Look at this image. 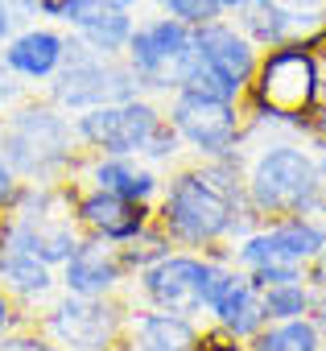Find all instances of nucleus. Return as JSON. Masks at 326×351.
I'll list each match as a JSON object with an SVG mask.
<instances>
[{
    "label": "nucleus",
    "instance_id": "1",
    "mask_svg": "<svg viewBox=\"0 0 326 351\" xmlns=\"http://www.w3.org/2000/svg\"><path fill=\"white\" fill-rule=\"evenodd\" d=\"M153 223L174 240V248H190V252L227 248L244 232H252L260 219L244 199L236 153L174 165L166 173L161 199L153 203Z\"/></svg>",
    "mask_w": 326,
    "mask_h": 351
},
{
    "label": "nucleus",
    "instance_id": "2",
    "mask_svg": "<svg viewBox=\"0 0 326 351\" xmlns=\"http://www.w3.org/2000/svg\"><path fill=\"white\" fill-rule=\"evenodd\" d=\"M244 199L256 219H285V215H318L326 195L318 182L314 149L297 132H248L236 149Z\"/></svg>",
    "mask_w": 326,
    "mask_h": 351
},
{
    "label": "nucleus",
    "instance_id": "3",
    "mask_svg": "<svg viewBox=\"0 0 326 351\" xmlns=\"http://www.w3.org/2000/svg\"><path fill=\"white\" fill-rule=\"evenodd\" d=\"M326 95L322 62L310 42H285L273 50H260L256 75L244 91V116L248 132H310V116L318 99Z\"/></svg>",
    "mask_w": 326,
    "mask_h": 351
},
{
    "label": "nucleus",
    "instance_id": "4",
    "mask_svg": "<svg viewBox=\"0 0 326 351\" xmlns=\"http://www.w3.org/2000/svg\"><path fill=\"white\" fill-rule=\"evenodd\" d=\"M0 153L21 182H71L87 157L75 136V116L46 95H25L0 116Z\"/></svg>",
    "mask_w": 326,
    "mask_h": 351
},
{
    "label": "nucleus",
    "instance_id": "5",
    "mask_svg": "<svg viewBox=\"0 0 326 351\" xmlns=\"http://www.w3.org/2000/svg\"><path fill=\"white\" fill-rule=\"evenodd\" d=\"M161 108H166V120L174 124V132L182 136V149L195 161L231 157L248 136V116L240 99H223L199 87H178L161 99Z\"/></svg>",
    "mask_w": 326,
    "mask_h": 351
},
{
    "label": "nucleus",
    "instance_id": "6",
    "mask_svg": "<svg viewBox=\"0 0 326 351\" xmlns=\"http://www.w3.org/2000/svg\"><path fill=\"white\" fill-rule=\"evenodd\" d=\"M256 62H260V46L231 17H219V21L195 25V50H190L182 87H199L223 99H244L256 75Z\"/></svg>",
    "mask_w": 326,
    "mask_h": 351
},
{
    "label": "nucleus",
    "instance_id": "7",
    "mask_svg": "<svg viewBox=\"0 0 326 351\" xmlns=\"http://www.w3.org/2000/svg\"><path fill=\"white\" fill-rule=\"evenodd\" d=\"M128 298H79V293H54L38 310V330L58 351H116L124 347L128 330Z\"/></svg>",
    "mask_w": 326,
    "mask_h": 351
},
{
    "label": "nucleus",
    "instance_id": "8",
    "mask_svg": "<svg viewBox=\"0 0 326 351\" xmlns=\"http://www.w3.org/2000/svg\"><path fill=\"white\" fill-rule=\"evenodd\" d=\"M42 95L50 104H58L62 112L79 116L87 108H99V104H116V99H132V95H145L136 75L128 71L124 58H108V54H95L87 50L75 34H71V46H66V58L58 66V75L42 87Z\"/></svg>",
    "mask_w": 326,
    "mask_h": 351
},
{
    "label": "nucleus",
    "instance_id": "9",
    "mask_svg": "<svg viewBox=\"0 0 326 351\" xmlns=\"http://www.w3.org/2000/svg\"><path fill=\"white\" fill-rule=\"evenodd\" d=\"M190 50H195V29L186 21L166 17V13H149V17L136 21L132 38L124 46V62L136 75L145 95L166 99L170 91L182 87Z\"/></svg>",
    "mask_w": 326,
    "mask_h": 351
},
{
    "label": "nucleus",
    "instance_id": "10",
    "mask_svg": "<svg viewBox=\"0 0 326 351\" xmlns=\"http://www.w3.org/2000/svg\"><path fill=\"white\" fill-rule=\"evenodd\" d=\"M326 252V223L318 215H285L260 219L231 244V265L244 273L260 269H310Z\"/></svg>",
    "mask_w": 326,
    "mask_h": 351
},
{
    "label": "nucleus",
    "instance_id": "11",
    "mask_svg": "<svg viewBox=\"0 0 326 351\" xmlns=\"http://www.w3.org/2000/svg\"><path fill=\"white\" fill-rule=\"evenodd\" d=\"M211 256L190 252V248H170L140 273H132V293L128 306H149V310H170L186 318H203V298H207V277H211Z\"/></svg>",
    "mask_w": 326,
    "mask_h": 351
},
{
    "label": "nucleus",
    "instance_id": "12",
    "mask_svg": "<svg viewBox=\"0 0 326 351\" xmlns=\"http://www.w3.org/2000/svg\"><path fill=\"white\" fill-rule=\"evenodd\" d=\"M166 120V108L153 95H132L116 104H99L75 116V136L83 153H112V157H140L157 124Z\"/></svg>",
    "mask_w": 326,
    "mask_h": 351
},
{
    "label": "nucleus",
    "instance_id": "13",
    "mask_svg": "<svg viewBox=\"0 0 326 351\" xmlns=\"http://www.w3.org/2000/svg\"><path fill=\"white\" fill-rule=\"evenodd\" d=\"M203 318H207L215 330H223V335L248 343V339L260 335L264 322H268L264 302H260V285H256L240 265L215 261V265H211V277H207Z\"/></svg>",
    "mask_w": 326,
    "mask_h": 351
},
{
    "label": "nucleus",
    "instance_id": "14",
    "mask_svg": "<svg viewBox=\"0 0 326 351\" xmlns=\"http://www.w3.org/2000/svg\"><path fill=\"white\" fill-rule=\"evenodd\" d=\"M66 46H71V29L50 25V21H29L0 46V71L17 79L25 91H42L58 75Z\"/></svg>",
    "mask_w": 326,
    "mask_h": 351
},
{
    "label": "nucleus",
    "instance_id": "15",
    "mask_svg": "<svg viewBox=\"0 0 326 351\" xmlns=\"http://www.w3.org/2000/svg\"><path fill=\"white\" fill-rule=\"evenodd\" d=\"M58 289L79 298H120L128 289V269L120 248L95 236H83L79 248L58 265Z\"/></svg>",
    "mask_w": 326,
    "mask_h": 351
},
{
    "label": "nucleus",
    "instance_id": "16",
    "mask_svg": "<svg viewBox=\"0 0 326 351\" xmlns=\"http://www.w3.org/2000/svg\"><path fill=\"white\" fill-rule=\"evenodd\" d=\"M75 219H79L83 236H95V240H108V244H128L132 236H140L153 223V207L128 203V199H120L112 191H99V186H79Z\"/></svg>",
    "mask_w": 326,
    "mask_h": 351
},
{
    "label": "nucleus",
    "instance_id": "17",
    "mask_svg": "<svg viewBox=\"0 0 326 351\" xmlns=\"http://www.w3.org/2000/svg\"><path fill=\"white\" fill-rule=\"evenodd\" d=\"M83 186H99V191H112L128 203H140V207H153L161 199V186H166V173L157 165L140 161V157H112V153H87L83 165Z\"/></svg>",
    "mask_w": 326,
    "mask_h": 351
},
{
    "label": "nucleus",
    "instance_id": "18",
    "mask_svg": "<svg viewBox=\"0 0 326 351\" xmlns=\"http://www.w3.org/2000/svg\"><path fill=\"white\" fill-rule=\"evenodd\" d=\"M326 13L318 9H293L285 0H248L244 9L231 13V21L260 46V50H273V46H285V42H310L318 34Z\"/></svg>",
    "mask_w": 326,
    "mask_h": 351
},
{
    "label": "nucleus",
    "instance_id": "19",
    "mask_svg": "<svg viewBox=\"0 0 326 351\" xmlns=\"http://www.w3.org/2000/svg\"><path fill=\"white\" fill-rule=\"evenodd\" d=\"M199 339H203L199 318L170 314V310H149V306L128 310L124 351H199Z\"/></svg>",
    "mask_w": 326,
    "mask_h": 351
},
{
    "label": "nucleus",
    "instance_id": "20",
    "mask_svg": "<svg viewBox=\"0 0 326 351\" xmlns=\"http://www.w3.org/2000/svg\"><path fill=\"white\" fill-rule=\"evenodd\" d=\"M0 289L9 298H17L34 318L58 293V269L21 252V248H0Z\"/></svg>",
    "mask_w": 326,
    "mask_h": 351
},
{
    "label": "nucleus",
    "instance_id": "21",
    "mask_svg": "<svg viewBox=\"0 0 326 351\" xmlns=\"http://www.w3.org/2000/svg\"><path fill=\"white\" fill-rule=\"evenodd\" d=\"M136 29V13L132 9H116V5H99L79 29H71L87 50L108 54V58H124V46Z\"/></svg>",
    "mask_w": 326,
    "mask_h": 351
},
{
    "label": "nucleus",
    "instance_id": "22",
    "mask_svg": "<svg viewBox=\"0 0 326 351\" xmlns=\"http://www.w3.org/2000/svg\"><path fill=\"white\" fill-rule=\"evenodd\" d=\"M248 351H326V335L314 314L264 322V330L248 339Z\"/></svg>",
    "mask_w": 326,
    "mask_h": 351
},
{
    "label": "nucleus",
    "instance_id": "23",
    "mask_svg": "<svg viewBox=\"0 0 326 351\" xmlns=\"http://www.w3.org/2000/svg\"><path fill=\"white\" fill-rule=\"evenodd\" d=\"M260 302H264V314H268V322L305 318V314H314V310H318V293H314L310 277H293V281L264 285V289H260Z\"/></svg>",
    "mask_w": 326,
    "mask_h": 351
},
{
    "label": "nucleus",
    "instance_id": "24",
    "mask_svg": "<svg viewBox=\"0 0 326 351\" xmlns=\"http://www.w3.org/2000/svg\"><path fill=\"white\" fill-rule=\"evenodd\" d=\"M116 248H120V261H124V269H128V277H132V273H140L145 265H153L157 256H166V252L174 248V240L161 232L157 223H149L140 236H132L128 244H116Z\"/></svg>",
    "mask_w": 326,
    "mask_h": 351
},
{
    "label": "nucleus",
    "instance_id": "25",
    "mask_svg": "<svg viewBox=\"0 0 326 351\" xmlns=\"http://www.w3.org/2000/svg\"><path fill=\"white\" fill-rule=\"evenodd\" d=\"M182 157H186L182 136L174 132V124H170V120H161V124H157V132L149 136V145L140 149V161H149V165H157L161 173H166V169L182 165Z\"/></svg>",
    "mask_w": 326,
    "mask_h": 351
},
{
    "label": "nucleus",
    "instance_id": "26",
    "mask_svg": "<svg viewBox=\"0 0 326 351\" xmlns=\"http://www.w3.org/2000/svg\"><path fill=\"white\" fill-rule=\"evenodd\" d=\"M145 5H153V13H166V17L186 21L190 29H195V25H207V21L227 17L219 0H145Z\"/></svg>",
    "mask_w": 326,
    "mask_h": 351
},
{
    "label": "nucleus",
    "instance_id": "27",
    "mask_svg": "<svg viewBox=\"0 0 326 351\" xmlns=\"http://www.w3.org/2000/svg\"><path fill=\"white\" fill-rule=\"evenodd\" d=\"M103 0H42V21L62 25V29H79Z\"/></svg>",
    "mask_w": 326,
    "mask_h": 351
},
{
    "label": "nucleus",
    "instance_id": "28",
    "mask_svg": "<svg viewBox=\"0 0 326 351\" xmlns=\"http://www.w3.org/2000/svg\"><path fill=\"white\" fill-rule=\"evenodd\" d=\"M0 351H58L34 322H25V326H17L13 335H5L0 339Z\"/></svg>",
    "mask_w": 326,
    "mask_h": 351
},
{
    "label": "nucleus",
    "instance_id": "29",
    "mask_svg": "<svg viewBox=\"0 0 326 351\" xmlns=\"http://www.w3.org/2000/svg\"><path fill=\"white\" fill-rule=\"evenodd\" d=\"M25 322H34V318H29V310H25L17 298H9L5 289H0V339L13 335V330H17V326H25Z\"/></svg>",
    "mask_w": 326,
    "mask_h": 351
},
{
    "label": "nucleus",
    "instance_id": "30",
    "mask_svg": "<svg viewBox=\"0 0 326 351\" xmlns=\"http://www.w3.org/2000/svg\"><path fill=\"white\" fill-rule=\"evenodd\" d=\"M21 178H17V169L5 161V153H0V215H9L13 211V203H17V195H21Z\"/></svg>",
    "mask_w": 326,
    "mask_h": 351
},
{
    "label": "nucleus",
    "instance_id": "31",
    "mask_svg": "<svg viewBox=\"0 0 326 351\" xmlns=\"http://www.w3.org/2000/svg\"><path fill=\"white\" fill-rule=\"evenodd\" d=\"M25 95H29V91H25V87H21L17 79H9L5 71H0V116H5V112H9L13 104H21Z\"/></svg>",
    "mask_w": 326,
    "mask_h": 351
},
{
    "label": "nucleus",
    "instance_id": "32",
    "mask_svg": "<svg viewBox=\"0 0 326 351\" xmlns=\"http://www.w3.org/2000/svg\"><path fill=\"white\" fill-rule=\"evenodd\" d=\"M0 5H9V9L21 17V25H29V21H42V0H0Z\"/></svg>",
    "mask_w": 326,
    "mask_h": 351
},
{
    "label": "nucleus",
    "instance_id": "33",
    "mask_svg": "<svg viewBox=\"0 0 326 351\" xmlns=\"http://www.w3.org/2000/svg\"><path fill=\"white\" fill-rule=\"evenodd\" d=\"M17 29H21V17H17L9 5H0V46H5V42L17 34Z\"/></svg>",
    "mask_w": 326,
    "mask_h": 351
},
{
    "label": "nucleus",
    "instance_id": "34",
    "mask_svg": "<svg viewBox=\"0 0 326 351\" xmlns=\"http://www.w3.org/2000/svg\"><path fill=\"white\" fill-rule=\"evenodd\" d=\"M305 136H326V95L318 99V108H314V116H310V132Z\"/></svg>",
    "mask_w": 326,
    "mask_h": 351
},
{
    "label": "nucleus",
    "instance_id": "35",
    "mask_svg": "<svg viewBox=\"0 0 326 351\" xmlns=\"http://www.w3.org/2000/svg\"><path fill=\"white\" fill-rule=\"evenodd\" d=\"M314 293H318V310H314V318H318V322H326V277H322V281H314Z\"/></svg>",
    "mask_w": 326,
    "mask_h": 351
},
{
    "label": "nucleus",
    "instance_id": "36",
    "mask_svg": "<svg viewBox=\"0 0 326 351\" xmlns=\"http://www.w3.org/2000/svg\"><path fill=\"white\" fill-rule=\"evenodd\" d=\"M305 277H310V285H314V281H322V277H326V252H322V256H318V261H314V265H310V269H305Z\"/></svg>",
    "mask_w": 326,
    "mask_h": 351
},
{
    "label": "nucleus",
    "instance_id": "37",
    "mask_svg": "<svg viewBox=\"0 0 326 351\" xmlns=\"http://www.w3.org/2000/svg\"><path fill=\"white\" fill-rule=\"evenodd\" d=\"M285 5H293V9H318V13H326V0H285Z\"/></svg>",
    "mask_w": 326,
    "mask_h": 351
},
{
    "label": "nucleus",
    "instance_id": "38",
    "mask_svg": "<svg viewBox=\"0 0 326 351\" xmlns=\"http://www.w3.org/2000/svg\"><path fill=\"white\" fill-rule=\"evenodd\" d=\"M103 5H116V9H132V13H136L145 0H103Z\"/></svg>",
    "mask_w": 326,
    "mask_h": 351
},
{
    "label": "nucleus",
    "instance_id": "39",
    "mask_svg": "<svg viewBox=\"0 0 326 351\" xmlns=\"http://www.w3.org/2000/svg\"><path fill=\"white\" fill-rule=\"evenodd\" d=\"M219 5H223V13H227V17H231V13H236V9H244V5H248V0H219Z\"/></svg>",
    "mask_w": 326,
    "mask_h": 351
},
{
    "label": "nucleus",
    "instance_id": "40",
    "mask_svg": "<svg viewBox=\"0 0 326 351\" xmlns=\"http://www.w3.org/2000/svg\"><path fill=\"white\" fill-rule=\"evenodd\" d=\"M0 132H5V124H0Z\"/></svg>",
    "mask_w": 326,
    "mask_h": 351
},
{
    "label": "nucleus",
    "instance_id": "41",
    "mask_svg": "<svg viewBox=\"0 0 326 351\" xmlns=\"http://www.w3.org/2000/svg\"><path fill=\"white\" fill-rule=\"evenodd\" d=\"M116 351H124V347H116Z\"/></svg>",
    "mask_w": 326,
    "mask_h": 351
}]
</instances>
